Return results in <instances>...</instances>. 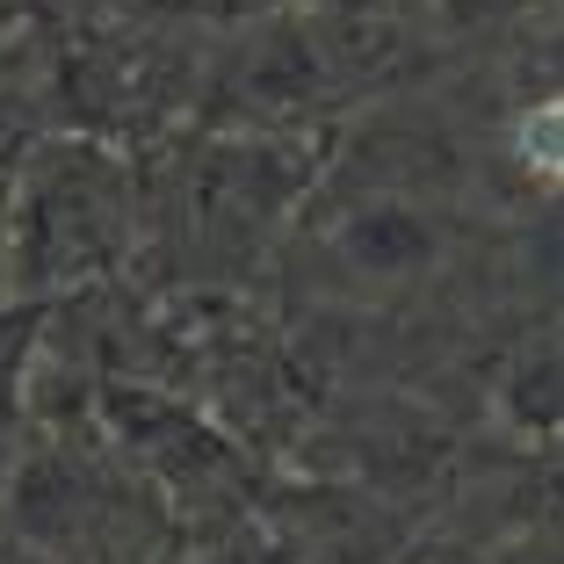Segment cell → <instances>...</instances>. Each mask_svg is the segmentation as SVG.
Instances as JSON below:
<instances>
[{"label": "cell", "mask_w": 564, "mask_h": 564, "mask_svg": "<svg viewBox=\"0 0 564 564\" xmlns=\"http://www.w3.org/2000/svg\"><path fill=\"white\" fill-rule=\"evenodd\" d=\"M521 152L550 174H564V101H543V109L521 117Z\"/></svg>", "instance_id": "cell-1"}]
</instances>
